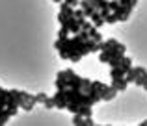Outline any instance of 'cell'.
Wrapping results in <instances>:
<instances>
[{
	"label": "cell",
	"instance_id": "cell-19",
	"mask_svg": "<svg viewBox=\"0 0 147 126\" xmlns=\"http://www.w3.org/2000/svg\"><path fill=\"white\" fill-rule=\"evenodd\" d=\"M73 124L75 126H84V117L80 113H73Z\"/></svg>",
	"mask_w": 147,
	"mask_h": 126
},
{
	"label": "cell",
	"instance_id": "cell-24",
	"mask_svg": "<svg viewBox=\"0 0 147 126\" xmlns=\"http://www.w3.org/2000/svg\"><path fill=\"white\" fill-rule=\"evenodd\" d=\"M58 22H60V24H65V22H67V17H65V15L61 13V11L58 13Z\"/></svg>",
	"mask_w": 147,
	"mask_h": 126
},
{
	"label": "cell",
	"instance_id": "cell-7",
	"mask_svg": "<svg viewBox=\"0 0 147 126\" xmlns=\"http://www.w3.org/2000/svg\"><path fill=\"white\" fill-rule=\"evenodd\" d=\"M65 26L69 28V32H71V33H78L80 30H82V26H80V22L76 21L75 17H69V19H67V22H65Z\"/></svg>",
	"mask_w": 147,
	"mask_h": 126
},
{
	"label": "cell",
	"instance_id": "cell-12",
	"mask_svg": "<svg viewBox=\"0 0 147 126\" xmlns=\"http://www.w3.org/2000/svg\"><path fill=\"white\" fill-rule=\"evenodd\" d=\"M75 19H76V21L80 22V26H82V22H84V21L88 19V17H86V13L82 11V7H78V9L75 7Z\"/></svg>",
	"mask_w": 147,
	"mask_h": 126
},
{
	"label": "cell",
	"instance_id": "cell-9",
	"mask_svg": "<svg viewBox=\"0 0 147 126\" xmlns=\"http://www.w3.org/2000/svg\"><path fill=\"white\" fill-rule=\"evenodd\" d=\"M90 21L93 22V26H95V28H100V26H104V19L100 17L99 9H97V11H93V15L90 17Z\"/></svg>",
	"mask_w": 147,
	"mask_h": 126
},
{
	"label": "cell",
	"instance_id": "cell-29",
	"mask_svg": "<svg viewBox=\"0 0 147 126\" xmlns=\"http://www.w3.org/2000/svg\"><path fill=\"white\" fill-rule=\"evenodd\" d=\"M52 2H58V4H60V2H61V0H52Z\"/></svg>",
	"mask_w": 147,
	"mask_h": 126
},
{
	"label": "cell",
	"instance_id": "cell-14",
	"mask_svg": "<svg viewBox=\"0 0 147 126\" xmlns=\"http://www.w3.org/2000/svg\"><path fill=\"white\" fill-rule=\"evenodd\" d=\"M78 113L82 117H90L91 115V106L90 104H82V106H80V109H78Z\"/></svg>",
	"mask_w": 147,
	"mask_h": 126
},
{
	"label": "cell",
	"instance_id": "cell-22",
	"mask_svg": "<svg viewBox=\"0 0 147 126\" xmlns=\"http://www.w3.org/2000/svg\"><path fill=\"white\" fill-rule=\"evenodd\" d=\"M108 7H110L112 11H117L119 9V0H110V2H108Z\"/></svg>",
	"mask_w": 147,
	"mask_h": 126
},
{
	"label": "cell",
	"instance_id": "cell-20",
	"mask_svg": "<svg viewBox=\"0 0 147 126\" xmlns=\"http://www.w3.org/2000/svg\"><path fill=\"white\" fill-rule=\"evenodd\" d=\"M121 67L125 69V71H129V69L132 67V59L127 58V56H123V59H121Z\"/></svg>",
	"mask_w": 147,
	"mask_h": 126
},
{
	"label": "cell",
	"instance_id": "cell-23",
	"mask_svg": "<svg viewBox=\"0 0 147 126\" xmlns=\"http://www.w3.org/2000/svg\"><path fill=\"white\" fill-rule=\"evenodd\" d=\"M43 104H45V108H49V109H52V108H56V106H54V100H52V98H45V102H43Z\"/></svg>",
	"mask_w": 147,
	"mask_h": 126
},
{
	"label": "cell",
	"instance_id": "cell-31",
	"mask_svg": "<svg viewBox=\"0 0 147 126\" xmlns=\"http://www.w3.org/2000/svg\"><path fill=\"white\" fill-rule=\"evenodd\" d=\"M90 2H93V0H90Z\"/></svg>",
	"mask_w": 147,
	"mask_h": 126
},
{
	"label": "cell",
	"instance_id": "cell-1",
	"mask_svg": "<svg viewBox=\"0 0 147 126\" xmlns=\"http://www.w3.org/2000/svg\"><path fill=\"white\" fill-rule=\"evenodd\" d=\"M73 74H75L73 69H65V71L58 72V76H56V89H65V87H67L69 78H71Z\"/></svg>",
	"mask_w": 147,
	"mask_h": 126
},
{
	"label": "cell",
	"instance_id": "cell-25",
	"mask_svg": "<svg viewBox=\"0 0 147 126\" xmlns=\"http://www.w3.org/2000/svg\"><path fill=\"white\" fill-rule=\"evenodd\" d=\"M45 98H47V95H45V93L36 95V102H41V104H43V102H45Z\"/></svg>",
	"mask_w": 147,
	"mask_h": 126
},
{
	"label": "cell",
	"instance_id": "cell-15",
	"mask_svg": "<svg viewBox=\"0 0 147 126\" xmlns=\"http://www.w3.org/2000/svg\"><path fill=\"white\" fill-rule=\"evenodd\" d=\"M134 83H136L138 87H144L145 83H147V71L144 72V74H140V76H138V78L134 80Z\"/></svg>",
	"mask_w": 147,
	"mask_h": 126
},
{
	"label": "cell",
	"instance_id": "cell-26",
	"mask_svg": "<svg viewBox=\"0 0 147 126\" xmlns=\"http://www.w3.org/2000/svg\"><path fill=\"white\" fill-rule=\"evenodd\" d=\"M93 119H91V115L90 117H84V126H93Z\"/></svg>",
	"mask_w": 147,
	"mask_h": 126
},
{
	"label": "cell",
	"instance_id": "cell-3",
	"mask_svg": "<svg viewBox=\"0 0 147 126\" xmlns=\"http://www.w3.org/2000/svg\"><path fill=\"white\" fill-rule=\"evenodd\" d=\"M54 100V106L60 109H65L67 108V97H65V89H58V93L52 97Z\"/></svg>",
	"mask_w": 147,
	"mask_h": 126
},
{
	"label": "cell",
	"instance_id": "cell-2",
	"mask_svg": "<svg viewBox=\"0 0 147 126\" xmlns=\"http://www.w3.org/2000/svg\"><path fill=\"white\" fill-rule=\"evenodd\" d=\"M115 95H117V89H115V87H112V85H106V83H104L102 89H100V100H104V102L114 100Z\"/></svg>",
	"mask_w": 147,
	"mask_h": 126
},
{
	"label": "cell",
	"instance_id": "cell-28",
	"mask_svg": "<svg viewBox=\"0 0 147 126\" xmlns=\"http://www.w3.org/2000/svg\"><path fill=\"white\" fill-rule=\"evenodd\" d=\"M140 124H142V126H147V121H144V123H140Z\"/></svg>",
	"mask_w": 147,
	"mask_h": 126
},
{
	"label": "cell",
	"instance_id": "cell-5",
	"mask_svg": "<svg viewBox=\"0 0 147 126\" xmlns=\"http://www.w3.org/2000/svg\"><path fill=\"white\" fill-rule=\"evenodd\" d=\"M78 6L82 7V11L86 13V17H88V19H90L91 15H93V11H97V9L93 7V4L90 2V0H80V2H78Z\"/></svg>",
	"mask_w": 147,
	"mask_h": 126
},
{
	"label": "cell",
	"instance_id": "cell-30",
	"mask_svg": "<svg viewBox=\"0 0 147 126\" xmlns=\"http://www.w3.org/2000/svg\"><path fill=\"white\" fill-rule=\"evenodd\" d=\"M144 89H145V91H147V83H145V85H144Z\"/></svg>",
	"mask_w": 147,
	"mask_h": 126
},
{
	"label": "cell",
	"instance_id": "cell-10",
	"mask_svg": "<svg viewBox=\"0 0 147 126\" xmlns=\"http://www.w3.org/2000/svg\"><path fill=\"white\" fill-rule=\"evenodd\" d=\"M125 69L121 67V65H117V67H110V78H119V76H125Z\"/></svg>",
	"mask_w": 147,
	"mask_h": 126
},
{
	"label": "cell",
	"instance_id": "cell-21",
	"mask_svg": "<svg viewBox=\"0 0 147 126\" xmlns=\"http://www.w3.org/2000/svg\"><path fill=\"white\" fill-rule=\"evenodd\" d=\"M69 59H71L73 63H78L80 59H82V56H80L78 52H69Z\"/></svg>",
	"mask_w": 147,
	"mask_h": 126
},
{
	"label": "cell",
	"instance_id": "cell-18",
	"mask_svg": "<svg viewBox=\"0 0 147 126\" xmlns=\"http://www.w3.org/2000/svg\"><path fill=\"white\" fill-rule=\"evenodd\" d=\"M108 2H110V0H93V7L95 9H102V7H108Z\"/></svg>",
	"mask_w": 147,
	"mask_h": 126
},
{
	"label": "cell",
	"instance_id": "cell-17",
	"mask_svg": "<svg viewBox=\"0 0 147 126\" xmlns=\"http://www.w3.org/2000/svg\"><path fill=\"white\" fill-rule=\"evenodd\" d=\"M69 28L65 24H61V28H60V32H58V39H65V37H69Z\"/></svg>",
	"mask_w": 147,
	"mask_h": 126
},
{
	"label": "cell",
	"instance_id": "cell-6",
	"mask_svg": "<svg viewBox=\"0 0 147 126\" xmlns=\"http://www.w3.org/2000/svg\"><path fill=\"white\" fill-rule=\"evenodd\" d=\"M82 83H84V78L78 74H73L67 82V87H73V89H82Z\"/></svg>",
	"mask_w": 147,
	"mask_h": 126
},
{
	"label": "cell",
	"instance_id": "cell-27",
	"mask_svg": "<svg viewBox=\"0 0 147 126\" xmlns=\"http://www.w3.org/2000/svg\"><path fill=\"white\" fill-rule=\"evenodd\" d=\"M63 2H67V4H69V6H73V7H76V6H78V2H80V0H63Z\"/></svg>",
	"mask_w": 147,
	"mask_h": 126
},
{
	"label": "cell",
	"instance_id": "cell-13",
	"mask_svg": "<svg viewBox=\"0 0 147 126\" xmlns=\"http://www.w3.org/2000/svg\"><path fill=\"white\" fill-rule=\"evenodd\" d=\"M117 21H119V15L115 13V11H110V15L104 19V22H106V24H115Z\"/></svg>",
	"mask_w": 147,
	"mask_h": 126
},
{
	"label": "cell",
	"instance_id": "cell-11",
	"mask_svg": "<svg viewBox=\"0 0 147 126\" xmlns=\"http://www.w3.org/2000/svg\"><path fill=\"white\" fill-rule=\"evenodd\" d=\"M88 32H90V39H93L95 43H99V41H102V35L99 33V28H95V26H91V28L88 30Z\"/></svg>",
	"mask_w": 147,
	"mask_h": 126
},
{
	"label": "cell",
	"instance_id": "cell-8",
	"mask_svg": "<svg viewBox=\"0 0 147 126\" xmlns=\"http://www.w3.org/2000/svg\"><path fill=\"white\" fill-rule=\"evenodd\" d=\"M60 11H61V13H63L67 19H69V17H75V7L69 6L67 2H61V4H60Z\"/></svg>",
	"mask_w": 147,
	"mask_h": 126
},
{
	"label": "cell",
	"instance_id": "cell-4",
	"mask_svg": "<svg viewBox=\"0 0 147 126\" xmlns=\"http://www.w3.org/2000/svg\"><path fill=\"white\" fill-rule=\"evenodd\" d=\"M112 87H115L117 89V93H123V91H127V87H129V82L125 80V76H119V78H112Z\"/></svg>",
	"mask_w": 147,
	"mask_h": 126
},
{
	"label": "cell",
	"instance_id": "cell-16",
	"mask_svg": "<svg viewBox=\"0 0 147 126\" xmlns=\"http://www.w3.org/2000/svg\"><path fill=\"white\" fill-rule=\"evenodd\" d=\"M6 100H7V89H2V87H0V109L6 108Z\"/></svg>",
	"mask_w": 147,
	"mask_h": 126
}]
</instances>
